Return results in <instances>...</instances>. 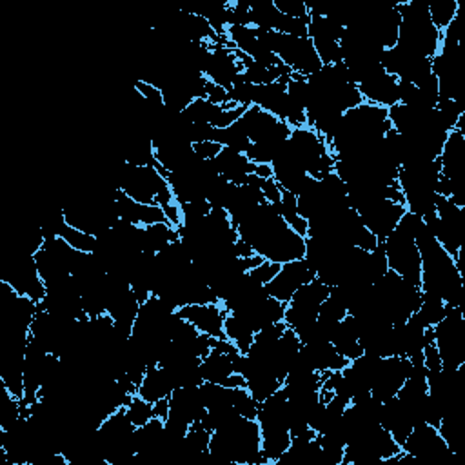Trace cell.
I'll use <instances>...</instances> for the list:
<instances>
[{"instance_id":"6da1fadb","label":"cell","mask_w":465,"mask_h":465,"mask_svg":"<svg viewBox=\"0 0 465 465\" xmlns=\"http://www.w3.org/2000/svg\"><path fill=\"white\" fill-rule=\"evenodd\" d=\"M421 258L420 289L441 296L449 307L465 305V280L458 271L454 258L438 243L434 234L423 223L414 236Z\"/></svg>"},{"instance_id":"7a4b0ae2","label":"cell","mask_w":465,"mask_h":465,"mask_svg":"<svg viewBox=\"0 0 465 465\" xmlns=\"http://www.w3.org/2000/svg\"><path fill=\"white\" fill-rule=\"evenodd\" d=\"M260 443L258 421L238 416L211 432L209 456L232 465H265Z\"/></svg>"},{"instance_id":"3957f363","label":"cell","mask_w":465,"mask_h":465,"mask_svg":"<svg viewBox=\"0 0 465 465\" xmlns=\"http://www.w3.org/2000/svg\"><path fill=\"white\" fill-rule=\"evenodd\" d=\"M396 5L401 16L396 44L407 47L409 51L420 56L432 58L440 49L441 31H438L430 22L427 2L409 0V2H400Z\"/></svg>"},{"instance_id":"277c9868","label":"cell","mask_w":465,"mask_h":465,"mask_svg":"<svg viewBox=\"0 0 465 465\" xmlns=\"http://www.w3.org/2000/svg\"><path fill=\"white\" fill-rule=\"evenodd\" d=\"M412 460L378 423L347 438L341 465H378L381 461Z\"/></svg>"},{"instance_id":"5b68a950","label":"cell","mask_w":465,"mask_h":465,"mask_svg":"<svg viewBox=\"0 0 465 465\" xmlns=\"http://www.w3.org/2000/svg\"><path fill=\"white\" fill-rule=\"evenodd\" d=\"M256 33L260 42L269 51H272L278 60L287 65L294 74L309 78L323 67L312 42L307 36H289L263 29H256Z\"/></svg>"},{"instance_id":"8992f818","label":"cell","mask_w":465,"mask_h":465,"mask_svg":"<svg viewBox=\"0 0 465 465\" xmlns=\"http://www.w3.org/2000/svg\"><path fill=\"white\" fill-rule=\"evenodd\" d=\"M116 189L124 191L127 196L140 203L160 207L174 203V196L167 180L158 173L154 165L138 167L124 163L118 174Z\"/></svg>"},{"instance_id":"52a82bcc","label":"cell","mask_w":465,"mask_h":465,"mask_svg":"<svg viewBox=\"0 0 465 465\" xmlns=\"http://www.w3.org/2000/svg\"><path fill=\"white\" fill-rule=\"evenodd\" d=\"M434 345L441 358V369L456 371L465 365V311L449 307L441 322L432 327Z\"/></svg>"},{"instance_id":"ba28073f","label":"cell","mask_w":465,"mask_h":465,"mask_svg":"<svg viewBox=\"0 0 465 465\" xmlns=\"http://www.w3.org/2000/svg\"><path fill=\"white\" fill-rule=\"evenodd\" d=\"M287 140L311 178L318 180L323 174L334 171V156L331 154L325 138L320 136L312 127H292Z\"/></svg>"},{"instance_id":"9c48e42d","label":"cell","mask_w":465,"mask_h":465,"mask_svg":"<svg viewBox=\"0 0 465 465\" xmlns=\"http://www.w3.org/2000/svg\"><path fill=\"white\" fill-rule=\"evenodd\" d=\"M387 265L403 280L420 287L421 280V258L416 242L398 227L381 242Z\"/></svg>"},{"instance_id":"30bf717a","label":"cell","mask_w":465,"mask_h":465,"mask_svg":"<svg viewBox=\"0 0 465 465\" xmlns=\"http://www.w3.org/2000/svg\"><path fill=\"white\" fill-rule=\"evenodd\" d=\"M401 450L412 460H421L427 463H447L450 458H454V452L449 449L438 427L429 423L414 425L401 443Z\"/></svg>"},{"instance_id":"8fae6325","label":"cell","mask_w":465,"mask_h":465,"mask_svg":"<svg viewBox=\"0 0 465 465\" xmlns=\"http://www.w3.org/2000/svg\"><path fill=\"white\" fill-rule=\"evenodd\" d=\"M343 27L327 16V13L318 7L309 5V24H307V38L312 42L320 60L323 65L341 62L340 60V36Z\"/></svg>"},{"instance_id":"7c38bea8","label":"cell","mask_w":465,"mask_h":465,"mask_svg":"<svg viewBox=\"0 0 465 465\" xmlns=\"http://www.w3.org/2000/svg\"><path fill=\"white\" fill-rule=\"evenodd\" d=\"M329 291H331V287L325 285L323 282H320L318 278L302 285L289 300L283 322L292 331L314 322L318 318V311H320L322 303L329 296Z\"/></svg>"},{"instance_id":"4fadbf2b","label":"cell","mask_w":465,"mask_h":465,"mask_svg":"<svg viewBox=\"0 0 465 465\" xmlns=\"http://www.w3.org/2000/svg\"><path fill=\"white\" fill-rule=\"evenodd\" d=\"M240 124L243 125L251 143H283L289 136L292 127L274 114L251 105L240 116Z\"/></svg>"},{"instance_id":"5bb4252c","label":"cell","mask_w":465,"mask_h":465,"mask_svg":"<svg viewBox=\"0 0 465 465\" xmlns=\"http://www.w3.org/2000/svg\"><path fill=\"white\" fill-rule=\"evenodd\" d=\"M2 282H5L16 294L27 296L35 302H42L47 287L38 272L36 262L29 254H22L16 260L11 262V265L5 269Z\"/></svg>"},{"instance_id":"9a60e30c","label":"cell","mask_w":465,"mask_h":465,"mask_svg":"<svg viewBox=\"0 0 465 465\" xmlns=\"http://www.w3.org/2000/svg\"><path fill=\"white\" fill-rule=\"evenodd\" d=\"M405 211L407 209L403 203L385 200V198H376L361 205L356 213L360 214L365 227L378 238V242H383L396 229Z\"/></svg>"},{"instance_id":"2e32d148","label":"cell","mask_w":465,"mask_h":465,"mask_svg":"<svg viewBox=\"0 0 465 465\" xmlns=\"http://www.w3.org/2000/svg\"><path fill=\"white\" fill-rule=\"evenodd\" d=\"M203 76L223 89H231L243 76V67L236 51L229 45L211 44V56L203 69Z\"/></svg>"},{"instance_id":"e0dca14e","label":"cell","mask_w":465,"mask_h":465,"mask_svg":"<svg viewBox=\"0 0 465 465\" xmlns=\"http://www.w3.org/2000/svg\"><path fill=\"white\" fill-rule=\"evenodd\" d=\"M49 352L29 336L25 354H24V398L20 400L22 414L38 400V392L44 383L45 365Z\"/></svg>"},{"instance_id":"ac0fdd59","label":"cell","mask_w":465,"mask_h":465,"mask_svg":"<svg viewBox=\"0 0 465 465\" xmlns=\"http://www.w3.org/2000/svg\"><path fill=\"white\" fill-rule=\"evenodd\" d=\"M411 372V360L405 356H387L380 360L374 381L371 387V396L380 401L394 398Z\"/></svg>"},{"instance_id":"d6986e66","label":"cell","mask_w":465,"mask_h":465,"mask_svg":"<svg viewBox=\"0 0 465 465\" xmlns=\"http://www.w3.org/2000/svg\"><path fill=\"white\" fill-rule=\"evenodd\" d=\"M316 274L314 271L309 267V263L300 258V260H292L287 263H282L276 276L265 285L269 296L289 303V300L292 298V294L305 283H309L311 280H314Z\"/></svg>"},{"instance_id":"ffe728a7","label":"cell","mask_w":465,"mask_h":465,"mask_svg":"<svg viewBox=\"0 0 465 465\" xmlns=\"http://www.w3.org/2000/svg\"><path fill=\"white\" fill-rule=\"evenodd\" d=\"M205 405L200 394V385L196 387H176L169 396V416L165 420L191 427L202 421L205 416Z\"/></svg>"},{"instance_id":"44dd1931","label":"cell","mask_w":465,"mask_h":465,"mask_svg":"<svg viewBox=\"0 0 465 465\" xmlns=\"http://www.w3.org/2000/svg\"><path fill=\"white\" fill-rule=\"evenodd\" d=\"M356 85L365 104L389 109L400 102V80L385 73L383 67L376 69Z\"/></svg>"},{"instance_id":"7402d4cb","label":"cell","mask_w":465,"mask_h":465,"mask_svg":"<svg viewBox=\"0 0 465 465\" xmlns=\"http://www.w3.org/2000/svg\"><path fill=\"white\" fill-rule=\"evenodd\" d=\"M178 314L193 323L200 332L211 336V338H225L223 334V320L225 311L220 303H196V305H185L178 309Z\"/></svg>"},{"instance_id":"603a6c76","label":"cell","mask_w":465,"mask_h":465,"mask_svg":"<svg viewBox=\"0 0 465 465\" xmlns=\"http://www.w3.org/2000/svg\"><path fill=\"white\" fill-rule=\"evenodd\" d=\"M113 196H114L116 213H118L120 220H127L134 225H143V227L153 225V223H160V222H167L165 213L160 205L140 203V202L133 200L131 196H127L120 189H114Z\"/></svg>"},{"instance_id":"cb8c5ba5","label":"cell","mask_w":465,"mask_h":465,"mask_svg":"<svg viewBox=\"0 0 465 465\" xmlns=\"http://www.w3.org/2000/svg\"><path fill=\"white\" fill-rule=\"evenodd\" d=\"M300 358L305 365H309L316 372H332L341 371L349 360L343 358L331 341H312V343H302L300 347Z\"/></svg>"},{"instance_id":"d4e9b609","label":"cell","mask_w":465,"mask_h":465,"mask_svg":"<svg viewBox=\"0 0 465 465\" xmlns=\"http://www.w3.org/2000/svg\"><path fill=\"white\" fill-rule=\"evenodd\" d=\"M213 162L218 174L234 185L245 183V180L256 169V163H252L245 153H238L227 147H222V151L213 158Z\"/></svg>"},{"instance_id":"484cf974","label":"cell","mask_w":465,"mask_h":465,"mask_svg":"<svg viewBox=\"0 0 465 465\" xmlns=\"http://www.w3.org/2000/svg\"><path fill=\"white\" fill-rule=\"evenodd\" d=\"M378 421L394 438V441L400 447H401V443L405 441V438L409 436V432L414 427L407 409L403 407V403L396 396L387 400V401H381Z\"/></svg>"},{"instance_id":"4316f807","label":"cell","mask_w":465,"mask_h":465,"mask_svg":"<svg viewBox=\"0 0 465 465\" xmlns=\"http://www.w3.org/2000/svg\"><path fill=\"white\" fill-rule=\"evenodd\" d=\"M176 389L169 371L160 365H153L145 371L140 385H138V396H142L145 401L154 403L162 398H169L171 392Z\"/></svg>"},{"instance_id":"83f0119b","label":"cell","mask_w":465,"mask_h":465,"mask_svg":"<svg viewBox=\"0 0 465 465\" xmlns=\"http://www.w3.org/2000/svg\"><path fill=\"white\" fill-rule=\"evenodd\" d=\"M285 311H287L285 302H280L272 296H267L262 302L254 303L252 307H249L245 311H238V312H242L249 320V323H251V327L254 329V334H256L260 329H263L271 323L282 322L285 318Z\"/></svg>"},{"instance_id":"f1b7e54d","label":"cell","mask_w":465,"mask_h":465,"mask_svg":"<svg viewBox=\"0 0 465 465\" xmlns=\"http://www.w3.org/2000/svg\"><path fill=\"white\" fill-rule=\"evenodd\" d=\"M360 332H358V325H356V320L352 314L347 312V316L343 320H340L336 331H334V336L331 340V343L334 345V349L343 356L347 358L349 361L358 358L363 351L360 347Z\"/></svg>"},{"instance_id":"f546056e","label":"cell","mask_w":465,"mask_h":465,"mask_svg":"<svg viewBox=\"0 0 465 465\" xmlns=\"http://www.w3.org/2000/svg\"><path fill=\"white\" fill-rule=\"evenodd\" d=\"M178 238H180L178 227L171 225L169 222H160L145 227L142 225V252L156 254Z\"/></svg>"},{"instance_id":"4dcf8cb0","label":"cell","mask_w":465,"mask_h":465,"mask_svg":"<svg viewBox=\"0 0 465 465\" xmlns=\"http://www.w3.org/2000/svg\"><path fill=\"white\" fill-rule=\"evenodd\" d=\"M223 334L243 354L249 351V347L254 340V329L251 327L249 320L242 312H227L225 314Z\"/></svg>"},{"instance_id":"1f68e13d","label":"cell","mask_w":465,"mask_h":465,"mask_svg":"<svg viewBox=\"0 0 465 465\" xmlns=\"http://www.w3.org/2000/svg\"><path fill=\"white\" fill-rule=\"evenodd\" d=\"M421 291V289H420ZM449 305L441 300L440 294L430 292V291H421L420 305L414 312V316L425 325V327H434L438 322H441L447 314Z\"/></svg>"},{"instance_id":"d6a6232c","label":"cell","mask_w":465,"mask_h":465,"mask_svg":"<svg viewBox=\"0 0 465 465\" xmlns=\"http://www.w3.org/2000/svg\"><path fill=\"white\" fill-rule=\"evenodd\" d=\"M223 109H225V104H214L207 98H194L182 111V114L189 124H211L214 127V124Z\"/></svg>"},{"instance_id":"836d02e7","label":"cell","mask_w":465,"mask_h":465,"mask_svg":"<svg viewBox=\"0 0 465 465\" xmlns=\"http://www.w3.org/2000/svg\"><path fill=\"white\" fill-rule=\"evenodd\" d=\"M278 214L283 218V222L292 229L296 231L300 236H307V229H309V222L305 218L300 216L298 213V202H296V194L289 193V191H283L282 189V198L280 202L274 205Z\"/></svg>"},{"instance_id":"e575fe53","label":"cell","mask_w":465,"mask_h":465,"mask_svg":"<svg viewBox=\"0 0 465 465\" xmlns=\"http://www.w3.org/2000/svg\"><path fill=\"white\" fill-rule=\"evenodd\" d=\"M213 140L218 142L222 147L238 151V153H245L251 145V140H249L243 125L240 124V120L227 125V127H220V129L216 127Z\"/></svg>"},{"instance_id":"d590c367","label":"cell","mask_w":465,"mask_h":465,"mask_svg":"<svg viewBox=\"0 0 465 465\" xmlns=\"http://www.w3.org/2000/svg\"><path fill=\"white\" fill-rule=\"evenodd\" d=\"M429 18L438 31H443L460 13L458 0H432L427 2Z\"/></svg>"},{"instance_id":"8d00e7d4","label":"cell","mask_w":465,"mask_h":465,"mask_svg":"<svg viewBox=\"0 0 465 465\" xmlns=\"http://www.w3.org/2000/svg\"><path fill=\"white\" fill-rule=\"evenodd\" d=\"M125 163L131 165H154L156 163V156H154V147L151 142L149 134H140L136 140H133L129 153L125 156Z\"/></svg>"},{"instance_id":"74e56055","label":"cell","mask_w":465,"mask_h":465,"mask_svg":"<svg viewBox=\"0 0 465 465\" xmlns=\"http://www.w3.org/2000/svg\"><path fill=\"white\" fill-rule=\"evenodd\" d=\"M125 414L129 418V421L134 425V427H142L145 425L149 420L154 418V412H153V403L145 401L142 396L138 394H133L129 398V401L125 403Z\"/></svg>"},{"instance_id":"f35d334b","label":"cell","mask_w":465,"mask_h":465,"mask_svg":"<svg viewBox=\"0 0 465 465\" xmlns=\"http://www.w3.org/2000/svg\"><path fill=\"white\" fill-rule=\"evenodd\" d=\"M60 238H64L73 249L82 251V252H93L94 243H96V236H93L89 232H84L80 229H74L69 223H65V227L62 229Z\"/></svg>"},{"instance_id":"ab89813d","label":"cell","mask_w":465,"mask_h":465,"mask_svg":"<svg viewBox=\"0 0 465 465\" xmlns=\"http://www.w3.org/2000/svg\"><path fill=\"white\" fill-rule=\"evenodd\" d=\"M232 405L238 416L256 420L260 403L251 396V392L245 387H232Z\"/></svg>"},{"instance_id":"60d3db41","label":"cell","mask_w":465,"mask_h":465,"mask_svg":"<svg viewBox=\"0 0 465 465\" xmlns=\"http://www.w3.org/2000/svg\"><path fill=\"white\" fill-rule=\"evenodd\" d=\"M2 391H4V400L0 409V429H7L22 416V405H20V400L15 398L4 385H2Z\"/></svg>"},{"instance_id":"b9f144b4","label":"cell","mask_w":465,"mask_h":465,"mask_svg":"<svg viewBox=\"0 0 465 465\" xmlns=\"http://www.w3.org/2000/svg\"><path fill=\"white\" fill-rule=\"evenodd\" d=\"M252 94H254V84L247 82L243 76L231 89H227V100L232 105L251 107L252 105Z\"/></svg>"},{"instance_id":"7bdbcfd3","label":"cell","mask_w":465,"mask_h":465,"mask_svg":"<svg viewBox=\"0 0 465 465\" xmlns=\"http://www.w3.org/2000/svg\"><path fill=\"white\" fill-rule=\"evenodd\" d=\"M65 216H64V211H58L47 218H44V222L40 223V231H42V236L44 240H51V238H58L62 229L65 227Z\"/></svg>"},{"instance_id":"ee69618b","label":"cell","mask_w":465,"mask_h":465,"mask_svg":"<svg viewBox=\"0 0 465 465\" xmlns=\"http://www.w3.org/2000/svg\"><path fill=\"white\" fill-rule=\"evenodd\" d=\"M276 9L292 18H309V5L302 0H272Z\"/></svg>"},{"instance_id":"f6af8a7d","label":"cell","mask_w":465,"mask_h":465,"mask_svg":"<svg viewBox=\"0 0 465 465\" xmlns=\"http://www.w3.org/2000/svg\"><path fill=\"white\" fill-rule=\"evenodd\" d=\"M280 265L282 263H276V262H267V260H263L258 267H254V269H251L249 272L260 282V283H263V285H267L274 276H276V272H278V269H280Z\"/></svg>"},{"instance_id":"bcb514c9","label":"cell","mask_w":465,"mask_h":465,"mask_svg":"<svg viewBox=\"0 0 465 465\" xmlns=\"http://www.w3.org/2000/svg\"><path fill=\"white\" fill-rule=\"evenodd\" d=\"M262 193H263V198L265 202L276 205L282 198V187L276 183V180L271 176V178H263L262 182Z\"/></svg>"},{"instance_id":"7dc6e473","label":"cell","mask_w":465,"mask_h":465,"mask_svg":"<svg viewBox=\"0 0 465 465\" xmlns=\"http://www.w3.org/2000/svg\"><path fill=\"white\" fill-rule=\"evenodd\" d=\"M193 151L202 156V158H207V160H213L220 151H222V145L218 142H213V140H207V142H200V143H193Z\"/></svg>"},{"instance_id":"c3c4849f","label":"cell","mask_w":465,"mask_h":465,"mask_svg":"<svg viewBox=\"0 0 465 465\" xmlns=\"http://www.w3.org/2000/svg\"><path fill=\"white\" fill-rule=\"evenodd\" d=\"M423 365L427 371H438L441 369V358H440V352L432 343H429L425 349H423Z\"/></svg>"},{"instance_id":"681fc988","label":"cell","mask_w":465,"mask_h":465,"mask_svg":"<svg viewBox=\"0 0 465 465\" xmlns=\"http://www.w3.org/2000/svg\"><path fill=\"white\" fill-rule=\"evenodd\" d=\"M205 98L214 102V104H227V89L213 84L207 80V87H205Z\"/></svg>"},{"instance_id":"f907efd6","label":"cell","mask_w":465,"mask_h":465,"mask_svg":"<svg viewBox=\"0 0 465 465\" xmlns=\"http://www.w3.org/2000/svg\"><path fill=\"white\" fill-rule=\"evenodd\" d=\"M153 412H154V418L165 420L169 416V398H162V400L154 401L153 403Z\"/></svg>"}]
</instances>
